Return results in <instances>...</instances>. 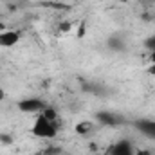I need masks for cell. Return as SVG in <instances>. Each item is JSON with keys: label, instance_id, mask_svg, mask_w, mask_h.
<instances>
[{"label": "cell", "instance_id": "cell-1", "mask_svg": "<svg viewBox=\"0 0 155 155\" xmlns=\"http://www.w3.org/2000/svg\"><path fill=\"white\" fill-rule=\"evenodd\" d=\"M58 130H60V124L47 119L43 114H36L35 121H33V126H31V134L38 139H54L58 135Z\"/></svg>", "mask_w": 155, "mask_h": 155}, {"label": "cell", "instance_id": "cell-2", "mask_svg": "<svg viewBox=\"0 0 155 155\" xmlns=\"http://www.w3.org/2000/svg\"><path fill=\"white\" fill-rule=\"evenodd\" d=\"M45 108H47V103H45L41 97L31 96V97H24V99L18 101V110L24 112V114H33V116H36V114H41Z\"/></svg>", "mask_w": 155, "mask_h": 155}, {"label": "cell", "instance_id": "cell-3", "mask_svg": "<svg viewBox=\"0 0 155 155\" xmlns=\"http://www.w3.org/2000/svg\"><path fill=\"white\" fill-rule=\"evenodd\" d=\"M135 152H137V148L134 146V143L130 139H119L108 148L107 155H135Z\"/></svg>", "mask_w": 155, "mask_h": 155}, {"label": "cell", "instance_id": "cell-4", "mask_svg": "<svg viewBox=\"0 0 155 155\" xmlns=\"http://www.w3.org/2000/svg\"><path fill=\"white\" fill-rule=\"evenodd\" d=\"M20 40H22V35L16 29H7L5 27L4 31H0V47H4V49H11V47L18 45Z\"/></svg>", "mask_w": 155, "mask_h": 155}, {"label": "cell", "instance_id": "cell-5", "mask_svg": "<svg viewBox=\"0 0 155 155\" xmlns=\"http://www.w3.org/2000/svg\"><path fill=\"white\" fill-rule=\"evenodd\" d=\"M137 130L143 132L146 137L150 139H155V121H150V119H143V121H137Z\"/></svg>", "mask_w": 155, "mask_h": 155}, {"label": "cell", "instance_id": "cell-6", "mask_svg": "<svg viewBox=\"0 0 155 155\" xmlns=\"http://www.w3.org/2000/svg\"><path fill=\"white\" fill-rule=\"evenodd\" d=\"M94 130V123L90 121H79L76 124V134L78 135H88Z\"/></svg>", "mask_w": 155, "mask_h": 155}, {"label": "cell", "instance_id": "cell-7", "mask_svg": "<svg viewBox=\"0 0 155 155\" xmlns=\"http://www.w3.org/2000/svg\"><path fill=\"white\" fill-rule=\"evenodd\" d=\"M146 47H148V51H150V52L155 51V35H152L150 38L146 40Z\"/></svg>", "mask_w": 155, "mask_h": 155}, {"label": "cell", "instance_id": "cell-8", "mask_svg": "<svg viewBox=\"0 0 155 155\" xmlns=\"http://www.w3.org/2000/svg\"><path fill=\"white\" fill-rule=\"evenodd\" d=\"M0 143H4V144H11V143H13V137L7 135V134H0Z\"/></svg>", "mask_w": 155, "mask_h": 155}, {"label": "cell", "instance_id": "cell-9", "mask_svg": "<svg viewBox=\"0 0 155 155\" xmlns=\"http://www.w3.org/2000/svg\"><path fill=\"white\" fill-rule=\"evenodd\" d=\"M135 155H155L152 150H148V148H137V152Z\"/></svg>", "mask_w": 155, "mask_h": 155}, {"label": "cell", "instance_id": "cell-10", "mask_svg": "<svg viewBox=\"0 0 155 155\" xmlns=\"http://www.w3.org/2000/svg\"><path fill=\"white\" fill-rule=\"evenodd\" d=\"M69 29H71V24H67V22L65 24H60V33H67Z\"/></svg>", "mask_w": 155, "mask_h": 155}, {"label": "cell", "instance_id": "cell-11", "mask_svg": "<svg viewBox=\"0 0 155 155\" xmlns=\"http://www.w3.org/2000/svg\"><path fill=\"white\" fill-rule=\"evenodd\" d=\"M146 72H148L150 76H153V78H155V63H152V65H150V67L146 69Z\"/></svg>", "mask_w": 155, "mask_h": 155}, {"label": "cell", "instance_id": "cell-12", "mask_svg": "<svg viewBox=\"0 0 155 155\" xmlns=\"http://www.w3.org/2000/svg\"><path fill=\"white\" fill-rule=\"evenodd\" d=\"M4 99H5V90H4V88H0V103H2Z\"/></svg>", "mask_w": 155, "mask_h": 155}, {"label": "cell", "instance_id": "cell-13", "mask_svg": "<svg viewBox=\"0 0 155 155\" xmlns=\"http://www.w3.org/2000/svg\"><path fill=\"white\" fill-rule=\"evenodd\" d=\"M148 58H150V61H152V63H155V51H152V52L148 54Z\"/></svg>", "mask_w": 155, "mask_h": 155}, {"label": "cell", "instance_id": "cell-14", "mask_svg": "<svg viewBox=\"0 0 155 155\" xmlns=\"http://www.w3.org/2000/svg\"><path fill=\"white\" fill-rule=\"evenodd\" d=\"M116 2H123V4H126V2H128V0H116Z\"/></svg>", "mask_w": 155, "mask_h": 155}]
</instances>
